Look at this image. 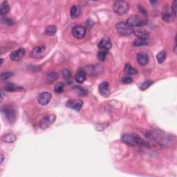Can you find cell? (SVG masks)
<instances>
[{"instance_id":"1","label":"cell","mask_w":177,"mask_h":177,"mask_svg":"<svg viewBox=\"0 0 177 177\" xmlns=\"http://www.w3.org/2000/svg\"><path fill=\"white\" fill-rule=\"evenodd\" d=\"M121 140L123 143L128 145L136 147V146H144L146 145L145 141L142 138L135 134H124L121 138Z\"/></svg>"},{"instance_id":"2","label":"cell","mask_w":177,"mask_h":177,"mask_svg":"<svg viewBox=\"0 0 177 177\" xmlns=\"http://www.w3.org/2000/svg\"><path fill=\"white\" fill-rule=\"evenodd\" d=\"M2 114L8 123H13L16 119V112L13 107L9 105H4L2 107Z\"/></svg>"},{"instance_id":"3","label":"cell","mask_w":177,"mask_h":177,"mask_svg":"<svg viewBox=\"0 0 177 177\" xmlns=\"http://www.w3.org/2000/svg\"><path fill=\"white\" fill-rule=\"evenodd\" d=\"M113 8L116 13L119 15H123L128 12L130 5L127 2L120 0V1H117L114 3Z\"/></svg>"},{"instance_id":"4","label":"cell","mask_w":177,"mask_h":177,"mask_svg":"<svg viewBox=\"0 0 177 177\" xmlns=\"http://www.w3.org/2000/svg\"><path fill=\"white\" fill-rule=\"evenodd\" d=\"M116 28L118 33L123 36H128L133 33L134 31V28L131 27L127 22H118L116 26Z\"/></svg>"},{"instance_id":"5","label":"cell","mask_w":177,"mask_h":177,"mask_svg":"<svg viewBox=\"0 0 177 177\" xmlns=\"http://www.w3.org/2000/svg\"><path fill=\"white\" fill-rule=\"evenodd\" d=\"M127 23L131 27H140L146 24V21L140 16L133 15L128 19Z\"/></svg>"},{"instance_id":"6","label":"cell","mask_w":177,"mask_h":177,"mask_svg":"<svg viewBox=\"0 0 177 177\" xmlns=\"http://www.w3.org/2000/svg\"><path fill=\"white\" fill-rule=\"evenodd\" d=\"M161 17L163 20L167 23H170L175 20V15L172 10V8L170 7L169 6H166L164 7L162 11Z\"/></svg>"},{"instance_id":"7","label":"cell","mask_w":177,"mask_h":177,"mask_svg":"<svg viewBox=\"0 0 177 177\" xmlns=\"http://www.w3.org/2000/svg\"><path fill=\"white\" fill-rule=\"evenodd\" d=\"M56 120V117L54 114L47 115L46 116H44L41 119V120L40 122V127L42 129V130L47 129L49 126H51Z\"/></svg>"},{"instance_id":"8","label":"cell","mask_w":177,"mask_h":177,"mask_svg":"<svg viewBox=\"0 0 177 177\" xmlns=\"http://www.w3.org/2000/svg\"><path fill=\"white\" fill-rule=\"evenodd\" d=\"M45 51H46V47L44 46L36 47L31 50L30 56L32 58L40 59L44 56Z\"/></svg>"},{"instance_id":"9","label":"cell","mask_w":177,"mask_h":177,"mask_svg":"<svg viewBox=\"0 0 177 177\" xmlns=\"http://www.w3.org/2000/svg\"><path fill=\"white\" fill-rule=\"evenodd\" d=\"M71 33L73 36L76 39H82L85 36L86 33V29L82 26H76L72 28Z\"/></svg>"},{"instance_id":"10","label":"cell","mask_w":177,"mask_h":177,"mask_svg":"<svg viewBox=\"0 0 177 177\" xmlns=\"http://www.w3.org/2000/svg\"><path fill=\"white\" fill-rule=\"evenodd\" d=\"M52 98V95L49 92H42L39 94L37 97V102L39 104L42 106L48 105L51 101V99Z\"/></svg>"},{"instance_id":"11","label":"cell","mask_w":177,"mask_h":177,"mask_svg":"<svg viewBox=\"0 0 177 177\" xmlns=\"http://www.w3.org/2000/svg\"><path fill=\"white\" fill-rule=\"evenodd\" d=\"M83 105V102L80 100L76 99H70L66 102V106L67 107L72 109H75L76 111H80Z\"/></svg>"},{"instance_id":"12","label":"cell","mask_w":177,"mask_h":177,"mask_svg":"<svg viewBox=\"0 0 177 177\" xmlns=\"http://www.w3.org/2000/svg\"><path fill=\"white\" fill-rule=\"evenodd\" d=\"M133 33L139 39H143V40H148L150 37V33L149 32L146 30L143 29V28H134Z\"/></svg>"},{"instance_id":"13","label":"cell","mask_w":177,"mask_h":177,"mask_svg":"<svg viewBox=\"0 0 177 177\" xmlns=\"http://www.w3.org/2000/svg\"><path fill=\"white\" fill-rule=\"evenodd\" d=\"M25 55V49L24 48H20L17 50L12 51L10 55V57L13 61L20 60Z\"/></svg>"},{"instance_id":"14","label":"cell","mask_w":177,"mask_h":177,"mask_svg":"<svg viewBox=\"0 0 177 177\" xmlns=\"http://www.w3.org/2000/svg\"><path fill=\"white\" fill-rule=\"evenodd\" d=\"M112 43L111 40L109 37H104L100 42L98 44V48L101 50L109 51L111 48Z\"/></svg>"},{"instance_id":"15","label":"cell","mask_w":177,"mask_h":177,"mask_svg":"<svg viewBox=\"0 0 177 177\" xmlns=\"http://www.w3.org/2000/svg\"><path fill=\"white\" fill-rule=\"evenodd\" d=\"M138 63L142 66H145L149 62V56L145 53H139L136 56Z\"/></svg>"},{"instance_id":"16","label":"cell","mask_w":177,"mask_h":177,"mask_svg":"<svg viewBox=\"0 0 177 177\" xmlns=\"http://www.w3.org/2000/svg\"><path fill=\"white\" fill-rule=\"evenodd\" d=\"M99 92L104 97H107L109 95V83L107 82H104L101 84L99 86Z\"/></svg>"},{"instance_id":"17","label":"cell","mask_w":177,"mask_h":177,"mask_svg":"<svg viewBox=\"0 0 177 177\" xmlns=\"http://www.w3.org/2000/svg\"><path fill=\"white\" fill-rule=\"evenodd\" d=\"M4 89L8 92H12V91H21V90L23 89V87L15 85V84L12 82H8L4 85Z\"/></svg>"},{"instance_id":"18","label":"cell","mask_w":177,"mask_h":177,"mask_svg":"<svg viewBox=\"0 0 177 177\" xmlns=\"http://www.w3.org/2000/svg\"><path fill=\"white\" fill-rule=\"evenodd\" d=\"M86 78V73H85V70L80 69L78 71V73L76 74L75 80H76V82L83 83L85 81Z\"/></svg>"},{"instance_id":"19","label":"cell","mask_w":177,"mask_h":177,"mask_svg":"<svg viewBox=\"0 0 177 177\" xmlns=\"http://www.w3.org/2000/svg\"><path fill=\"white\" fill-rule=\"evenodd\" d=\"M58 73L57 72H50L46 76V82L47 84H53L54 82L56 81L57 78H58Z\"/></svg>"},{"instance_id":"20","label":"cell","mask_w":177,"mask_h":177,"mask_svg":"<svg viewBox=\"0 0 177 177\" xmlns=\"http://www.w3.org/2000/svg\"><path fill=\"white\" fill-rule=\"evenodd\" d=\"M81 13V10L78 6L73 5L70 10V16L72 19H76L78 17Z\"/></svg>"},{"instance_id":"21","label":"cell","mask_w":177,"mask_h":177,"mask_svg":"<svg viewBox=\"0 0 177 177\" xmlns=\"http://www.w3.org/2000/svg\"><path fill=\"white\" fill-rule=\"evenodd\" d=\"M16 136L15 134H12V133H8L3 135L2 137V140L4 141L5 143H13L16 140Z\"/></svg>"},{"instance_id":"22","label":"cell","mask_w":177,"mask_h":177,"mask_svg":"<svg viewBox=\"0 0 177 177\" xmlns=\"http://www.w3.org/2000/svg\"><path fill=\"white\" fill-rule=\"evenodd\" d=\"M9 10H10V6H9L8 3L7 2H3L1 4V7H0V13L1 15L4 16L7 15Z\"/></svg>"},{"instance_id":"23","label":"cell","mask_w":177,"mask_h":177,"mask_svg":"<svg viewBox=\"0 0 177 177\" xmlns=\"http://www.w3.org/2000/svg\"><path fill=\"white\" fill-rule=\"evenodd\" d=\"M57 32V27L54 25H50L47 27L44 31V34L47 35H49V36H52L56 33Z\"/></svg>"},{"instance_id":"24","label":"cell","mask_w":177,"mask_h":177,"mask_svg":"<svg viewBox=\"0 0 177 177\" xmlns=\"http://www.w3.org/2000/svg\"><path fill=\"white\" fill-rule=\"evenodd\" d=\"M73 91H75L76 94H77L78 96H86L88 93L85 89H84L83 87H82V86H74Z\"/></svg>"},{"instance_id":"25","label":"cell","mask_w":177,"mask_h":177,"mask_svg":"<svg viewBox=\"0 0 177 177\" xmlns=\"http://www.w3.org/2000/svg\"><path fill=\"white\" fill-rule=\"evenodd\" d=\"M125 72L127 75H135L138 73V71L131 66L130 64H127L125 67Z\"/></svg>"},{"instance_id":"26","label":"cell","mask_w":177,"mask_h":177,"mask_svg":"<svg viewBox=\"0 0 177 177\" xmlns=\"http://www.w3.org/2000/svg\"><path fill=\"white\" fill-rule=\"evenodd\" d=\"M167 57V53L165 51H160V52L156 55V59L158 62L159 64H162L164 62V61L165 60Z\"/></svg>"},{"instance_id":"27","label":"cell","mask_w":177,"mask_h":177,"mask_svg":"<svg viewBox=\"0 0 177 177\" xmlns=\"http://www.w3.org/2000/svg\"><path fill=\"white\" fill-rule=\"evenodd\" d=\"M153 83L154 82L152 81V80H145V81L141 84V85L140 86V90H142V91H145V90H146L149 88Z\"/></svg>"},{"instance_id":"28","label":"cell","mask_w":177,"mask_h":177,"mask_svg":"<svg viewBox=\"0 0 177 177\" xmlns=\"http://www.w3.org/2000/svg\"><path fill=\"white\" fill-rule=\"evenodd\" d=\"M147 44H148L147 40L139 39V38H138L137 40H135L133 42V45L134 47H141V46H144V45H147Z\"/></svg>"},{"instance_id":"29","label":"cell","mask_w":177,"mask_h":177,"mask_svg":"<svg viewBox=\"0 0 177 177\" xmlns=\"http://www.w3.org/2000/svg\"><path fill=\"white\" fill-rule=\"evenodd\" d=\"M64 84L62 82H58L57 83L56 85L54 86V91L55 92H56L57 94H61L64 91Z\"/></svg>"},{"instance_id":"30","label":"cell","mask_w":177,"mask_h":177,"mask_svg":"<svg viewBox=\"0 0 177 177\" xmlns=\"http://www.w3.org/2000/svg\"><path fill=\"white\" fill-rule=\"evenodd\" d=\"M107 55V51H104V50H101L98 53V58L100 61L101 62H104L106 59Z\"/></svg>"},{"instance_id":"31","label":"cell","mask_w":177,"mask_h":177,"mask_svg":"<svg viewBox=\"0 0 177 177\" xmlns=\"http://www.w3.org/2000/svg\"><path fill=\"white\" fill-rule=\"evenodd\" d=\"M12 75H13V73H12V71L3 72L1 73V75H0V79H1V80H4L9 78Z\"/></svg>"},{"instance_id":"32","label":"cell","mask_w":177,"mask_h":177,"mask_svg":"<svg viewBox=\"0 0 177 177\" xmlns=\"http://www.w3.org/2000/svg\"><path fill=\"white\" fill-rule=\"evenodd\" d=\"M134 80L130 76H125L124 78L122 79V82L124 84H131L133 82Z\"/></svg>"},{"instance_id":"33","label":"cell","mask_w":177,"mask_h":177,"mask_svg":"<svg viewBox=\"0 0 177 177\" xmlns=\"http://www.w3.org/2000/svg\"><path fill=\"white\" fill-rule=\"evenodd\" d=\"M3 22H4L5 24H7L8 26H12L15 24V22L10 18H4L3 19Z\"/></svg>"},{"instance_id":"34","label":"cell","mask_w":177,"mask_h":177,"mask_svg":"<svg viewBox=\"0 0 177 177\" xmlns=\"http://www.w3.org/2000/svg\"><path fill=\"white\" fill-rule=\"evenodd\" d=\"M62 76L64 78H69L71 76V73L69 69H64L62 71Z\"/></svg>"},{"instance_id":"35","label":"cell","mask_w":177,"mask_h":177,"mask_svg":"<svg viewBox=\"0 0 177 177\" xmlns=\"http://www.w3.org/2000/svg\"><path fill=\"white\" fill-rule=\"evenodd\" d=\"M109 125V124L108 123H102V124H99V125H98L97 126H96V129H97V130H98V131H102V130H105V129L107 127V126Z\"/></svg>"},{"instance_id":"36","label":"cell","mask_w":177,"mask_h":177,"mask_svg":"<svg viewBox=\"0 0 177 177\" xmlns=\"http://www.w3.org/2000/svg\"><path fill=\"white\" fill-rule=\"evenodd\" d=\"M176 7H177V1H176V0H175V1L173 2L172 8V10L174 12V14H175V17H176Z\"/></svg>"},{"instance_id":"37","label":"cell","mask_w":177,"mask_h":177,"mask_svg":"<svg viewBox=\"0 0 177 177\" xmlns=\"http://www.w3.org/2000/svg\"><path fill=\"white\" fill-rule=\"evenodd\" d=\"M1 157H2V159H1V163L3 162V160H4V155L3 154H1Z\"/></svg>"}]
</instances>
